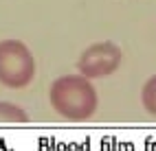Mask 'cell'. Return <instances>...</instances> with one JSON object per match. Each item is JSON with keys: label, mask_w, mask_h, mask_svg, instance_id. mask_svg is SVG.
<instances>
[{"label": "cell", "mask_w": 156, "mask_h": 151, "mask_svg": "<svg viewBox=\"0 0 156 151\" xmlns=\"http://www.w3.org/2000/svg\"><path fill=\"white\" fill-rule=\"evenodd\" d=\"M51 105L68 120H86L97 109V90L84 75L59 77L51 86Z\"/></svg>", "instance_id": "1"}, {"label": "cell", "mask_w": 156, "mask_h": 151, "mask_svg": "<svg viewBox=\"0 0 156 151\" xmlns=\"http://www.w3.org/2000/svg\"><path fill=\"white\" fill-rule=\"evenodd\" d=\"M35 77V59L24 42H0V83L7 88H24Z\"/></svg>", "instance_id": "2"}, {"label": "cell", "mask_w": 156, "mask_h": 151, "mask_svg": "<svg viewBox=\"0 0 156 151\" xmlns=\"http://www.w3.org/2000/svg\"><path fill=\"white\" fill-rule=\"evenodd\" d=\"M121 64V48L112 42H99L88 46L79 57V72L86 79H97L112 75Z\"/></svg>", "instance_id": "3"}, {"label": "cell", "mask_w": 156, "mask_h": 151, "mask_svg": "<svg viewBox=\"0 0 156 151\" xmlns=\"http://www.w3.org/2000/svg\"><path fill=\"white\" fill-rule=\"evenodd\" d=\"M29 116L24 109L13 103H0V123H27Z\"/></svg>", "instance_id": "4"}, {"label": "cell", "mask_w": 156, "mask_h": 151, "mask_svg": "<svg viewBox=\"0 0 156 151\" xmlns=\"http://www.w3.org/2000/svg\"><path fill=\"white\" fill-rule=\"evenodd\" d=\"M141 101H143V107L152 116H156V75L145 81V86L141 90Z\"/></svg>", "instance_id": "5"}]
</instances>
